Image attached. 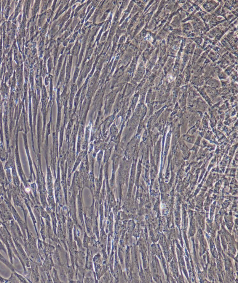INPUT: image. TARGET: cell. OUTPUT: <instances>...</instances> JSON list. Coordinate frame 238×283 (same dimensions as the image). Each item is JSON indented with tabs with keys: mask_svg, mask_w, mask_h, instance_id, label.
<instances>
[{
	"mask_svg": "<svg viewBox=\"0 0 238 283\" xmlns=\"http://www.w3.org/2000/svg\"><path fill=\"white\" fill-rule=\"evenodd\" d=\"M185 141H188V142L193 143L194 142V138L192 136H185L184 138Z\"/></svg>",
	"mask_w": 238,
	"mask_h": 283,
	"instance_id": "1",
	"label": "cell"
}]
</instances>
